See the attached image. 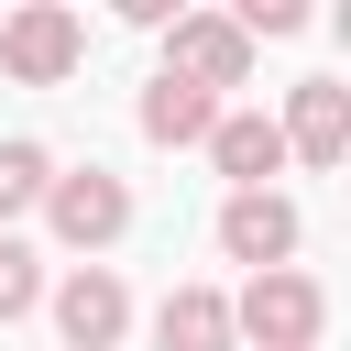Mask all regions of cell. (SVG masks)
<instances>
[{
	"instance_id": "obj_9",
	"label": "cell",
	"mask_w": 351,
	"mask_h": 351,
	"mask_svg": "<svg viewBox=\"0 0 351 351\" xmlns=\"http://www.w3.org/2000/svg\"><path fill=\"white\" fill-rule=\"evenodd\" d=\"M154 351H241V340H230V296H219V285H165Z\"/></svg>"
},
{
	"instance_id": "obj_5",
	"label": "cell",
	"mask_w": 351,
	"mask_h": 351,
	"mask_svg": "<svg viewBox=\"0 0 351 351\" xmlns=\"http://www.w3.org/2000/svg\"><path fill=\"white\" fill-rule=\"evenodd\" d=\"M121 329H132V285H121L110 263H77V274L55 285V340H66V351H121Z\"/></svg>"
},
{
	"instance_id": "obj_2",
	"label": "cell",
	"mask_w": 351,
	"mask_h": 351,
	"mask_svg": "<svg viewBox=\"0 0 351 351\" xmlns=\"http://www.w3.org/2000/svg\"><path fill=\"white\" fill-rule=\"evenodd\" d=\"M77 66H88V22H77L66 0L0 11V77H11V88H66Z\"/></svg>"
},
{
	"instance_id": "obj_4",
	"label": "cell",
	"mask_w": 351,
	"mask_h": 351,
	"mask_svg": "<svg viewBox=\"0 0 351 351\" xmlns=\"http://www.w3.org/2000/svg\"><path fill=\"white\" fill-rule=\"evenodd\" d=\"M165 77H186V88H241L252 77V44H241V22L230 11H176L165 22Z\"/></svg>"
},
{
	"instance_id": "obj_10",
	"label": "cell",
	"mask_w": 351,
	"mask_h": 351,
	"mask_svg": "<svg viewBox=\"0 0 351 351\" xmlns=\"http://www.w3.org/2000/svg\"><path fill=\"white\" fill-rule=\"evenodd\" d=\"M208 132H219V99L154 66V88H143V143H165V154H186V143H208Z\"/></svg>"
},
{
	"instance_id": "obj_13",
	"label": "cell",
	"mask_w": 351,
	"mask_h": 351,
	"mask_svg": "<svg viewBox=\"0 0 351 351\" xmlns=\"http://www.w3.org/2000/svg\"><path fill=\"white\" fill-rule=\"evenodd\" d=\"M230 22H241V44H263V33H307V0H241Z\"/></svg>"
},
{
	"instance_id": "obj_1",
	"label": "cell",
	"mask_w": 351,
	"mask_h": 351,
	"mask_svg": "<svg viewBox=\"0 0 351 351\" xmlns=\"http://www.w3.org/2000/svg\"><path fill=\"white\" fill-rule=\"evenodd\" d=\"M318 329H329V285L296 263H274L230 296V340H252V351H318Z\"/></svg>"
},
{
	"instance_id": "obj_11",
	"label": "cell",
	"mask_w": 351,
	"mask_h": 351,
	"mask_svg": "<svg viewBox=\"0 0 351 351\" xmlns=\"http://www.w3.org/2000/svg\"><path fill=\"white\" fill-rule=\"evenodd\" d=\"M44 186H55V154H44V143H0V230H11V219H33V208H44Z\"/></svg>"
},
{
	"instance_id": "obj_7",
	"label": "cell",
	"mask_w": 351,
	"mask_h": 351,
	"mask_svg": "<svg viewBox=\"0 0 351 351\" xmlns=\"http://www.w3.org/2000/svg\"><path fill=\"white\" fill-rule=\"evenodd\" d=\"M219 252H230V263H252V274L296 263V197H274V186L219 197Z\"/></svg>"
},
{
	"instance_id": "obj_6",
	"label": "cell",
	"mask_w": 351,
	"mask_h": 351,
	"mask_svg": "<svg viewBox=\"0 0 351 351\" xmlns=\"http://www.w3.org/2000/svg\"><path fill=\"white\" fill-rule=\"evenodd\" d=\"M285 165H340L351 154V88L340 77H307V88H285Z\"/></svg>"
},
{
	"instance_id": "obj_3",
	"label": "cell",
	"mask_w": 351,
	"mask_h": 351,
	"mask_svg": "<svg viewBox=\"0 0 351 351\" xmlns=\"http://www.w3.org/2000/svg\"><path fill=\"white\" fill-rule=\"evenodd\" d=\"M44 230H55L66 252H110V241L132 230V186H121L110 165H77V176L44 186Z\"/></svg>"
},
{
	"instance_id": "obj_8",
	"label": "cell",
	"mask_w": 351,
	"mask_h": 351,
	"mask_svg": "<svg viewBox=\"0 0 351 351\" xmlns=\"http://www.w3.org/2000/svg\"><path fill=\"white\" fill-rule=\"evenodd\" d=\"M208 165L230 176V197H252L263 176H285V132H274V110H219V132H208Z\"/></svg>"
},
{
	"instance_id": "obj_12",
	"label": "cell",
	"mask_w": 351,
	"mask_h": 351,
	"mask_svg": "<svg viewBox=\"0 0 351 351\" xmlns=\"http://www.w3.org/2000/svg\"><path fill=\"white\" fill-rule=\"evenodd\" d=\"M33 307H44V263H33V241H22V230H0V329H11V318H33Z\"/></svg>"
}]
</instances>
